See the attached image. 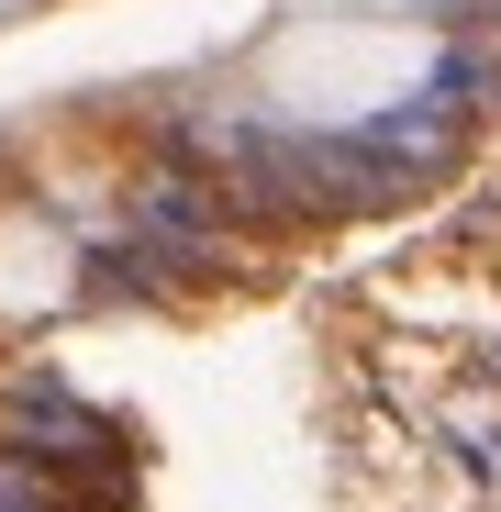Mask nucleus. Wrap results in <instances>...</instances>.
Returning <instances> with one entry per match:
<instances>
[{
  "label": "nucleus",
  "instance_id": "1",
  "mask_svg": "<svg viewBox=\"0 0 501 512\" xmlns=\"http://www.w3.org/2000/svg\"><path fill=\"white\" fill-rule=\"evenodd\" d=\"M412 78H424V45L390 34V23H301V34L268 45L257 101L279 123H357L379 101H412Z\"/></svg>",
  "mask_w": 501,
  "mask_h": 512
},
{
  "label": "nucleus",
  "instance_id": "2",
  "mask_svg": "<svg viewBox=\"0 0 501 512\" xmlns=\"http://www.w3.org/2000/svg\"><path fill=\"white\" fill-rule=\"evenodd\" d=\"M67 290V245L45 212H0V312H34Z\"/></svg>",
  "mask_w": 501,
  "mask_h": 512
},
{
  "label": "nucleus",
  "instance_id": "3",
  "mask_svg": "<svg viewBox=\"0 0 501 512\" xmlns=\"http://www.w3.org/2000/svg\"><path fill=\"white\" fill-rule=\"evenodd\" d=\"M334 12H368V0H334Z\"/></svg>",
  "mask_w": 501,
  "mask_h": 512
},
{
  "label": "nucleus",
  "instance_id": "4",
  "mask_svg": "<svg viewBox=\"0 0 501 512\" xmlns=\"http://www.w3.org/2000/svg\"><path fill=\"white\" fill-rule=\"evenodd\" d=\"M0 12H23V0H0Z\"/></svg>",
  "mask_w": 501,
  "mask_h": 512
}]
</instances>
